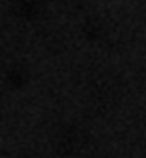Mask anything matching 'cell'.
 Here are the masks:
<instances>
[{"instance_id": "2", "label": "cell", "mask_w": 146, "mask_h": 158, "mask_svg": "<svg viewBox=\"0 0 146 158\" xmlns=\"http://www.w3.org/2000/svg\"><path fill=\"white\" fill-rule=\"evenodd\" d=\"M41 8V0H14V12L19 16H35Z\"/></svg>"}, {"instance_id": "1", "label": "cell", "mask_w": 146, "mask_h": 158, "mask_svg": "<svg viewBox=\"0 0 146 158\" xmlns=\"http://www.w3.org/2000/svg\"><path fill=\"white\" fill-rule=\"evenodd\" d=\"M85 144H87V140H85L83 132L73 130V128L63 130L61 136H59V150H61V154L67 156V158H73V156L83 154Z\"/></svg>"}]
</instances>
